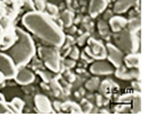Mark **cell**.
I'll return each mask as SVG.
<instances>
[{
  "label": "cell",
  "instance_id": "cell-1",
  "mask_svg": "<svg viewBox=\"0 0 146 120\" xmlns=\"http://www.w3.org/2000/svg\"><path fill=\"white\" fill-rule=\"evenodd\" d=\"M25 25L36 36L43 41L59 46L64 41V37L60 29L43 14L31 13L23 19Z\"/></svg>",
  "mask_w": 146,
  "mask_h": 120
},
{
  "label": "cell",
  "instance_id": "cell-2",
  "mask_svg": "<svg viewBox=\"0 0 146 120\" xmlns=\"http://www.w3.org/2000/svg\"><path fill=\"white\" fill-rule=\"evenodd\" d=\"M17 39L11 46L4 51L3 54L7 56L15 65L25 63L33 54L32 41L28 34L19 29L15 30Z\"/></svg>",
  "mask_w": 146,
  "mask_h": 120
},
{
  "label": "cell",
  "instance_id": "cell-3",
  "mask_svg": "<svg viewBox=\"0 0 146 120\" xmlns=\"http://www.w3.org/2000/svg\"><path fill=\"white\" fill-rule=\"evenodd\" d=\"M41 55L47 62L56 64L57 61L56 53L54 51L47 48H42L41 49Z\"/></svg>",
  "mask_w": 146,
  "mask_h": 120
},
{
  "label": "cell",
  "instance_id": "cell-4",
  "mask_svg": "<svg viewBox=\"0 0 146 120\" xmlns=\"http://www.w3.org/2000/svg\"><path fill=\"white\" fill-rule=\"evenodd\" d=\"M115 41L118 44L129 45L131 43V39L128 34L126 32H122L115 36Z\"/></svg>",
  "mask_w": 146,
  "mask_h": 120
},
{
  "label": "cell",
  "instance_id": "cell-5",
  "mask_svg": "<svg viewBox=\"0 0 146 120\" xmlns=\"http://www.w3.org/2000/svg\"><path fill=\"white\" fill-rule=\"evenodd\" d=\"M136 0H119L115 7L117 11L120 12L123 11L131 5Z\"/></svg>",
  "mask_w": 146,
  "mask_h": 120
},
{
  "label": "cell",
  "instance_id": "cell-6",
  "mask_svg": "<svg viewBox=\"0 0 146 120\" xmlns=\"http://www.w3.org/2000/svg\"><path fill=\"white\" fill-rule=\"evenodd\" d=\"M103 2L102 0H94L90 9V12L92 13H96L102 9Z\"/></svg>",
  "mask_w": 146,
  "mask_h": 120
},
{
  "label": "cell",
  "instance_id": "cell-7",
  "mask_svg": "<svg viewBox=\"0 0 146 120\" xmlns=\"http://www.w3.org/2000/svg\"><path fill=\"white\" fill-rule=\"evenodd\" d=\"M61 19L66 26H68L70 25L71 17L70 14L68 13L65 12L63 13L61 16Z\"/></svg>",
  "mask_w": 146,
  "mask_h": 120
},
{
  "label": "cell",
  "instance_id": "cell-8",
  "mask_svg": "<svg viewBox=\"0 0 146 120\" xmlns=\"http://www.w3.org/2000/svg\"><path fill=\"white\" fill-rule=\"evenodd\" d=\"M124 22L121 20L116 19L113 22V27L115 30H118L123 26Z\"/></svg>",
  "mask_w": 146,
  "mask_h": 120
}]
</instances>
